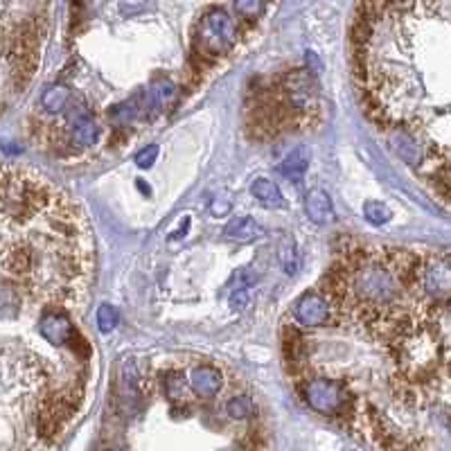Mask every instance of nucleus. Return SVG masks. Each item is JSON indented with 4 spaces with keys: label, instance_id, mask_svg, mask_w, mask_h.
I'll list each match as a JSON object with an SVG mask.
<instances>
[{
    "label": "nucleus",
    "instance_id": "f03ea898",
    "mask_svg": "<svg viewBox=\"0 0 451 451\" xmlns=\"http://www.w3.org/2000/svg\"><path fill=\"white\" fill-rule=\"evenodd\" d=\"M422 260L402 248L352 244L321 282L339 328L370 339H399L431 321L420 291Z\"/></svg>",
    "mask_w": 451,
    "mask_h": 451
},
{
    "label": "nucleus",
    "instance_id": "20e7f679",
    "mask_svg": "<svg viewBox=\"0 0 451 451\" xmlns=\"http://www.w3.org/2000/svg\"><path fill=\"white\" fill-rule=\"evenodd\" d=\"M235 43V23L222 7L208 9L201 23V45L206 54H222Z\"/></svg>",
    "mask_w": 451,
    "mask_h": 451
},
{
    "label": "nucleus",
    "instance_id": "6e6552de",
    "mask_svg": "<svg viewBox=\"0 0 451 451\" xmlns=\"http://www.w3.org/2000/svg\"><path fill=\"white\" fill-rule=\"evenodd\" d=\"M305 213L307 217L312 219L314 224L325 226V224H332L334 222V206H332V199L325 190L321 188H314L305 194Z\"/></svg>",
    "mask_w": 451,
    "mask_h": 451
},
{
    "label": "nucleus",
    "instance_id": "a211bd4d",
    "mask_svg": "<svg viewBox=\"0 0 451 451\" xmlns=\"http://www.w3.org/2000/svg\"><path fill=\"white\" fill-rule=\"evenodd\" d=\"M118 321H120V316H118V312H115L111 305H102L100 309H98V328H100V332L109 334L111 330H115Z\"/></svg>",
    "mask_w": 451,
    "mask_h": 451
},
{
    "label": "nucleus",
    "instance_id": "39448f33",
    "mask_svg": "<svg viewBox=\"0 0 451 451\" xmlns=\"http://www.w3.org/2000/svg\"><path fill=\"white\" fill-rule=\"evenodd\" d=\"M293 319L305 330L328 328L332 321L330 300L319 291H307L293 305Z\"/></svg>",
    "mask_w": 451,
    "mask_h": 451
},
{
    "label": "nucleus",
    "instance_id": "6ab92c4d",
    "mask_svg": "<svg viewBox=\"0 0 451 451\" xmlns=\"http://www.w3.org/2000/svg\"><path fill=\"white\" fill-rule=\"evenodd\" d=\"M156 158H158V147L156 145H149V147H145V149H140L138 153H136V165L140 167V169H149L153 162H156Z\"/></svg>",
    "mask_w": 451,
    "mask_h": 451
},
{
    "label": "nucleus",
    "instance_id": "9d476101",
    "mask_svg": "<svg viewBox=\"0 0 451 451\" xmlns=\"http://www.w3.org/2000/svg\"><path fill=\"white\" fill-rule=\"evenodd\" d=\"M224 235L228 239H235V242H253V239H260L264 237V228L255 222L251 217H242V219H235L230 222L224 230Z\"/></svg>",
    "mask_w": 451,
    "mask_h": 451
},
{
    "label": "nucleus",
    "instance_id": "f257e3e1",
    "mask_svg": "<svg viewBox=\"0 0 451 451\" xmlns=\"http://www.w3.org/2000/svg\"><path fill=\"white\" fill-rule=\"evenodd\" d=\"M93 264L82 208L45 176L0 162V280L45 312L82 309Z\"/></svg>",
    "mask_w": 451,
    "mask_h": 451
},
{
    "label": "nucleus",
    "instance_id": "f8f14e48",
    "mask_svg": "<svg viewBox=\"0 0 451 451\" xmlns=\"http://www.w3.org/2000/svg\"><path fill=\"white\" fill-rule=\"evenodd\" d=\"M98 136H100V129H98V124H95V120L91 118L89 113H79L72 120V140H75V145L93 147L95 142H98Z\"/></svg>",
    "mask_w": 451,
    "mask_h": 451
},
{
    "label": "nucleus",
    "instance_id": "7ed1b4c3",
    "mask_svg": "<svg viewBox=\"0 0 451 451\" xmlns=\"http://www.w3.org/2000/svg\"><path fill=\"white\" fill-rule=\"evenodd\" d=\"M300 395L307 402V406L316 413L328 418L348 420L352 415V392L348 383L328 379V377H312L300 383Z\"/></svg>",
    "mask_w": 451,
    "mask_h": 451
},
{
    "label": "nucleus",
    "instance_id": "0eeeda50",
    "mask_svg": "<svg viewBox=\"0 0 451 451\" xmlns=\"http://www.w3.org/2000/svg\"><path fill=\"white\" fill-rule=\"evenodd\" d=\"M224 386L222 370L213 366H197L190 372V388L197 392L201 399H213L219 395V390Z\"/></svg>",
    "mask_w": 451,
    "mask_h": 451
},
{
    "label": "nucleus",
    "instance_id": "dca6fc26",
    "mask_svg": "<svg viewBox=\"0 0 451 451\" xmlns=\"http://www.w3.org/2000/svg\"><path fill=\"white\" fill-rule=\"evenodd\" d=\"M253 402L248 399V397H233L226 404V413L233 418V420H246V418H251L253 415Z\"/></svg>",
    "mask_w": 451,
    "mask_h": 451
},
{
    "label": "nucleus",
    "instance_id": "412c9836",
    "mask_svg": "<svg viewBox=\"0 0 451 451\" xmlns=\"http://www.w3.org/2000/svg\"><path fill=\"white\" fill-rule=\"evenodd\" d=\"M248 303V289H237L233 296H230V307H233L235 312H242Z\"/></svg>",
    "mask_w": 451,
    "mask_h": 451
},
{
    "label": "nucleus",
    "instance_id": "9b49d317",
    "mask_svg": "<svg viewBox=\"0 0 451 451\" xmlns=\"http://www.w3.org/2000/svg\"><path fill=\"white\" fill-rule=\"evenodd\" d=\"M307 167H309V151H307L305 147H300V149L291 151L289 156H286V158L280 162V167H277V171H280V174H282L286 181H293V183H298V181L305 176Z\"/></svg>",
    "mask_w": 451,
    "mask_h": 451
},
{
    "label": "nucleus",
    "instance_id": "4468645a",
    "mask_svg": "<svg viewBox=\"0 0 451 451\" xmlns=\"http://www.w3.org/2000/svg\"><path fill=\"white\" fill-rule=\"evenodd\" d=\"M363 217H366V222H370L372 226H383L390 222V208L386 204H379V201H368L366 206H363Z\"/></svg>",
    "mask_w": 451,
    "mask_h": 451
},
{
    "label": "nucleus",
    "instance_id": "423d86ee",
    "mask_svg": "<svg viewBox=\"0 0 451 451\" xmlns=\"http://www.w3.org/2000/svg\"><path fill=\"white\" fill-rule=\"evenodd\" d=\"M38 332L54 348H75L77 345V332L72 328L68 312H43L41 319H38Z\"/></svg>",
    "mask_w": 451,
    "mask_h": 451
},
{
    "label": "nucleus",
    "instance_id": "2eb2a0df",
    "mask_svg": "<svg viewBox=\"0 0 451 451\" xmlns=\"http://www.w3.org/2000/svg\"><path fill=\"white\" fill-rule=\"evenodd\" d=\"M66 104H68V91L59 89V86L50 89L45 93V98H43V109L47 113H61Z\"/></svg>",
    "mask_w": 451,
    "mask_h": 451
},
{
    "label": "nucleus",
    "instance_id": "1a4fd4ad",
    "mask_svg": "<svg viewBox=\"0 0 451 451\" xmlns=\"http://www.w3.org/2000/svg\"><path fill=\"white\" fill-rule=\"evenodd\" d=\"M251 194L260 201L264 208H286V199L282 194V190L277 188L273 181H268L264 176H257L251 183Z\"/></svg>",
    "mask_w": 451,
    "mask_h": 451
},
{
    "label": "nucleus",
    "instance_id": "f3484780",
    "mask_svg": "<svg viewBox=\"0 0 451 451\" xmlns=\"http://www.w3.org/2000/svg\"><path fill=\"white\" fill-rule=\"evenodd\" d=\"M280 262H282V268L289 275H293L296 271H298V251H296V244L293 242H282L280 246Z\"/></svg>",
    "mask_w": 451,
    "mask_h": 451
},
{
    "label": "nucleus",
    "instance_id": "aec40b11",
    "mask_svg": "<svg viewBox=\"0 0 451 451\" xmlns=\"http://www.w3.org/2000/svg\"><path fill=\"white\" fill-rule=\"evenodd\" d=\"M235 7L239 9V14L251 18L260 12V0H235Z\"/></svg>",
    "mask_w": 451,
    "mask_h": 451
},
{
    "label": "nucleus",
    "instance_id": "ddd939ff",
    "mask_svg": "<svg viewBox=\"0 0 451 451\" xmlns=\"http://www.w3.org/2000/svg\"><path fill=\"white\" fill-rule=\"evenodd\" d=\"M188 386L190 383L185 381V375L178 370H169L165 375V395L169 402H174V404H181V402H185L188 397Z\"/></svg>",
    "mask_w": 451,
    "mask_h": 451
}]
</instances>
